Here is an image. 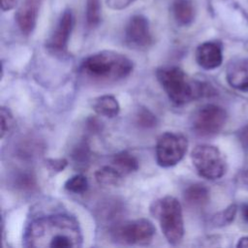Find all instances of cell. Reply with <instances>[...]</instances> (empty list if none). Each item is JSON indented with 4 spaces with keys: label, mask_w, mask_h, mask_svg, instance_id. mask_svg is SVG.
Returning <instances> with one entry per match:
<instances>
[{
    "label": "cell",
    "mask_w": 248,
    "mask_h": 248,
    "mask_svg": "<svg viewBox=\"0 0 248 248\" xmlns=\"http://www.w3.org/2000/svg\"><path fill=\"white\" fill-rule=\"evenodd\" d=\"M239 140H241L242 144L244 146H248V125L245 126L240 132H239Z\"/></svg>",
    "instance_id": "cell-28"
},
{
    "label": "cell",
    "mask_w": 248,
    "mask_h": 248,
    "mask_svg": "<svg viewBox=\"0 0 248 248\" xmlns=\"http://www.w3.org/2000/svg\"><path fill=\"white\" fill-rule=\"evenodd\" d=\"M188 147L187 138L180 133L166 132L156 142V162L162 168H170L177 165L186 154Z\"/></svg>",
    "instance_id": "cell-6"
},
{
    "label": "cell",
    "mask_w": 248,
    "mask_h": 248,
    "mask_svg": "<svg viewBox=\"0 0 248 248\" xmlns=\"http://www.w3.org/2000/svg\"><path fill=\"white\" fill-rule=\"evenodd\" d=\"M150 212L158 220L168 242L171 245L179 244L184 235V223L178 200L171 196L163 197L153 202Z\"/></svg>",
    "instance_id": "cell-4"
},
{
    "label": "cell",
    "mask_w": 248,
    "mask_h": 248,
    "mask_svg": "<svg viewBox=\"0 0 248 248\" xmlns=\"http://www.w3.org/2000/svg\"><path fill=\"white\" fill-rule=\"evenodd\" d=\"M186 203L192 207H202L209 201L208 189L200 183L188 186L183 194Z\"/></svg>",
    "instance_id": "cell-14"
},
{
    "label": "cell",
    "mask_w": 248,
    "mask_h": 248,
    "mask_svg": "<svg viewBox=\"0 0 248 248\" xmlns=\"http://www.w3.org/2000/svg\"><path fill=\"white\" fill-rule=\"evenodd\" d=\"M227 120L226 110L216 105L208 104L200 108L192 117L193 131L202 137L218 134Z\"/></svg>",
    "instance_id": "cell-8"
},
{
    "label": "cell",
    "mask_w": 248,
    "mask_h": 248,
    "mask_svg": "<svg viewBox=\"0 0 248 248\" xmlns=\"http://www.w3.org/2000/svg\"><path fill=\"white\" fill-rule=\"evenodd\" d=\"M237 247H248V237H242L237 243Z\"/></svg>",
    "instance_id": "cell-30"
},
{
    "label": "cell",
    "mask_w": 248,
    "mask_h": 248,
    "mask_svg": "<svg viewBox=\"0 0 248 248\" xmlns=\"http://www.w3.org/2000/svg\"><path fill=\"white\" fill-rule=\"evenodd\" d=\"M243 182H244L245 186L248 188V170L245 171V173L243 175Z\"/></svg>",
    "instance_id": "cell-31"
},
{
    "label": "cell",
    "mask_w": 248,
    "mask_h": 248,
    "mask_svg": "<svg viewBox=\"0 0 248 248\" xmlns=\"http://www.w3.org/2000/svg\"><path fill=\"white\" fill-rule=\"evenodd\" d=\"M242 217L243 219L245 220L246 223H248V203H245L243 206H242Z\"/></svg>",
    "instance_id": "cell-29"
},
{
    "label": "cell",
    "mask_w": 248,
    "mask_h": 248,
    "mask_svg": "<svg viewBox=\"0 0 248 248\" xmlns=\"http://www.w3.org/2000/svg\"><path fill=\"white\" fill-rule=\"evenodd\" d=\"M133 62L122 53L102 50L87 56L80 65L81 73L96 82H114L128 77Z\"/></svg>",
    "instance_id": "cell-3"
},
{
    "label": "cell",
    "mask_w": 248,
    "mask_h": 248,
    "mask_svg": "<svg viewBox=\"0 0 248 248\" xmlns=\"http://www.w3.org/2000/svg\"><path fill=\"white\" fill-rule=\"evenodd\" d=\"M156 229L148 219L140 218L117 225L111 231L113 238L129 245H148L155 234Z\"/></svg>",
    "instance_id": "cell-7"
},
{
    "label": "cell",
    "mask_w": 248,
    "mask_h": 248,
    "mask_svg": "<svg viewBox=\"0 0 248 248\" xmlns=\"http://www.w3.org/2000/svg\"><path fill=\"white\" fill-rule=\"evenodd\" d=\"M18 0H1V9L2 11H10L16 4Z\"/></svg>",
    "instance_id": "cell-27"
},
{
    "label": "cell",
    "mask_w": 248,
    "mask_h": 248,
    "mask_svg": "<svg viewBox=\"0 0 248 248\" xmlns=\"http://www.w3.org/2000/svg\"><path fill=\"white\" fill-rule=\"evenodd\" d=\"M135 118H136V124L139 127L143 129L154 128L158 123V119L156 115L146 108H139Z\"/></svg>",
    "instance_id": "cell-21"
},
{
    "label": "cell",
    "mask_w": 248,
    "mask_h": 248,
    "mask_svg": "<svg viewBox=\"0 0 248 248\" xmlns=\"http://www.w3.org/2000/svg\"><path fill=\"white\" fill-rule=\"evenodd\" d=\"M72 159L74 164L78 169H85L90 159V149L86 140L80 141L72 152Z\"/></svg>",
    "instance_id": "cell-19"
},
{
    "label": "cell",
    "mask_w": 248,
    "mask_h": 248,
    "mask_svg": "<svg viewBox=\"0 0 248 248\" xmlns=\"http://www.w3.org/2000/svg\"><path fill=\"white\" fill-rule=\"evenodd\" d=\"M75 25V16L71 10L63 12L59 20L46 42V46L54 52H64Z\"/></svg>",
    "instance_id": "cell-10"
},
{
    "label": "cell",
    "mask_w": 248,
    "mask_h": 248,
    "mask_svg": "<svg viewBox=\"0 0 248 248\" xmlns=\"http://www.w3.org/2000/svg\"><path fill=\"white\" fill-rule=\"evenodd\" d=\"M156 77L169 99L176 106H183L195 99L212 94V88L202 81L190 79L182 69L175 66L163 67Z\"/></svg>",
    "instance_id": "cell-2"
},
{
    "label": "cell",
    "mask_w": 248,
    "mask_h": 248,
    "mask_svg": "<svg viewBox=\"0 0 248 248\" xmlns=\"http://www.w3.org/2000/svg\"><path fill=\"white\" fill-rule=\"evenodd\" d=\"M24 240L28 247H80L82 234L75 217L57 214L31 222Z\"/></svg>",
    "instance_id": "cell-1"
},
{
    "label": "cell",
    "mask_w": 248,
    "mask_h": 248,
    "mask_svg": "<svg viewBox=\"0 0 248 248\" xmlns=\"http://www.w3.org/2000/svg\"><path fill=\"white\" fill-rule=\"evenodd\" d=\"M122 173L115 168L104 166L96 170L95 179L100 185L104 186H118L122 183Z\"/></svg>",
    "instance_id": "cell-18"
},
{
    "label": "cell",
    "mask_w": 248,
    "mask_h": 248,
    "mask_svg": "<svg viewBox=\"0 0 248 248\" xmlns=\"http://www.w3.org/2000/svg\"><path fill=\"white\" fill-rule=\"evenodd\" d=\"M124 38L130 47L137 49L148 47L152 44L148 19L142 15L133 16L126 24Z\"/></svg>",
    "instance_id": "cell-9"
},
{
    "label": "cell",
    "mask_w": 248,
    "mask_h": 248,
    "mask_svg": "<svg viewBox=\"0 0 248 248\" xmlns=\"http://www.w3.org/2000/svg\"><path fill=\"white\" fill-rule=\"evenodd\" d=\"M0 117H1V138L3 139L4 136L12 128L14 123V117L10 109L5 107H2L0 109Z\"/></svg>",
    "instance_id": "cell-24"
},
{
    "label": "cell",
    "mask_w": 248,
    "mask_h": 248,
    "mask_svg": "<svg viewBox=\"0 0 248 248\" xmlns=\"http://www.w3.org/2000/svg\"><path fill=\"white\" fill-rule=\"evenodd\" d=\"M86 22L89 26H96L101 19L100 0H86Z\"/></svg>",
    "instance_id": "cell-22"
},
{
    "label": "cell",
    "mask_w": 248,
    "mask_h": 248,
    "mask_svg": "<svg viewBox=\"0 0 248 248\" xmlns=\"http://www.w3.org/2000/svg\"><path fill=\"white\" fill-rule=\"evenodd\" d=\"M135 0H106V4L111 10H123L130 6Z\"/></svg>",
    "instance_id": "cell-26"
},
{
    "label": "cell",
    "mask_w": 248,
    "mask_h": 248,
    "mask_svg": "<svg viewBox=\"0 0 248 248\" xmlns=\"http://www.w3.org/2000/svg\"><path fill=\"white\" fill-rule=\"evenodd\" d=\"M235 212H236V205L231 204L224 211L214 216L213 223L217 226H225L227 224H230L233 220Z\"/></svg>",
    "instance_id": "cell-23"
},
{
    "label": "cell",
    "mask_w": 248,
    "mask_h": 248,
    "mask_svg": "<svg viewBox=\"0 0 248 248\" xmlns=\"http://www.w3.org/2000/svg\"><path fill=\"white\" fill-rule=\"evenodd\" d=\"M197 63L205 70L218 68L223 61L222 47L216 42H205L201 44L196 50Z\"/></svg>",
    "instance_id": "cell-12"
},
{
    "label": "cell",
    "mask_w": 248,
    "mask_h": 248,
    "mask_svg": "<svg viewBox=\"0 0 248 248\" xmlns=\"http://www.w3.org/2000/svg\"><path fill=\"white\" fill-rule=\"evenodd\" d=\"M226 75L228 83L232 88L248 92V58L231 63Z\"/></svg>",
    "instance_id": "cell-13"
},
{
    "label": "cell",
    "mask_w": 248,
    "mask_h": 248,
    "mask_svg": "<svg viewBox=\"0 0 248 248\" xmlns=\"http://www.w3.org/2000/svg\"><path fill=\"white\" fill-rule=\"evenodd\" d=\"M192 163L198 173L206 179L215 180L226 172V162L220 150L210 144L197 145L191 153Z\"/></svg>",
    "instance_id": "cell-5"
},
{
    "label": "cell",
    "mask_w": 248,
    "mask_h": 248,
    "mask_svg": "<svg viewBox=\"0 0 248 248\" xmlns=\"http://www.w3.org/2000/svg\"><path fill=\"white\" fill-rule=\"evenodd\" d=\"M41 0H23L16 14L18 28L24 35H29L35 29L39 15Z\"/></svg>",
    "instance_id": "cell-11"
},
{
    "label": "cell",
    "mask_w": 248,
    "mask_h": 248,
    "mask_svg": "<svg viewBox=\"0 0 248 248\" xmlns=\"http://www.w3.org/2000/svg\"><path fill=\"white\" fill-rule=\"evenodd\" d=\"M88 180L86 176H84L81 173L76 174L72 177H70L64 184V188L74 194H83L88 189Z\"/></svg>",
    "instance_id": "cell-20"
},
{
    "label": "cell",
    "mask_w": 248,
    "mask_h": 248,
    "mask_svg": "<svg viewBox=\"0 0 248 248\" xmlns=\"http://www.w3.org/2000/svg\"><path fill=\"white\" fill-rule=\"evenodd\" d=\"M92 108L99 115L108 118L115 117L120 111V105L118 101L111 95H103L96 98L93 101Z\"/></svg>",
    "instance_id": "cell-15"
},
{
    "label": "cell",
    "mask_w": 248,
    "mask_h": 248,
    "mask_svg": "<svg viewBox=\"0 0 248 248\" xmlns=\"http://www.w3.org/2000/svg\"><path fill=\"white\" fill-rule=\"evenodd\" d=\"M46 167L53 171L60 172L65 170V168L68 165V161L64 158H59V159H46Z\"/></svg>",
    "instance_id": "cell-25"
},
{
    "label": "cell",
    "mask_w": 248,
    "mask_h": 248,
    "mask_svg": "<svg viewBox=\"0 0 248 248\" xmlns=\"http://www.w3.org/2000/svg\"><path fill=\"white\" fill-rule=\"evenodd\" d=\"M172 14L179 25H189L195 18V9L189 0H175L172 4Z\"/></svg>",
    "instance_id": "cell-16"
},
{
    "label": "cell",
    "mask_w": 248,
    "mask_h": 248,
    "mask_svg": "<svg viewBox=\"0 0 248 248\" xmlns=\"http://www.w3.org/2000/svg\"><path fill=\"white\" fill-rule=\"evenodd\" d=\"M112 164L122 174L132 173L140 168L138 159L127 151H121L114 154L112 157Z\"/></svg>",
    "instance_id": "cell-17"
}]
</instances>
